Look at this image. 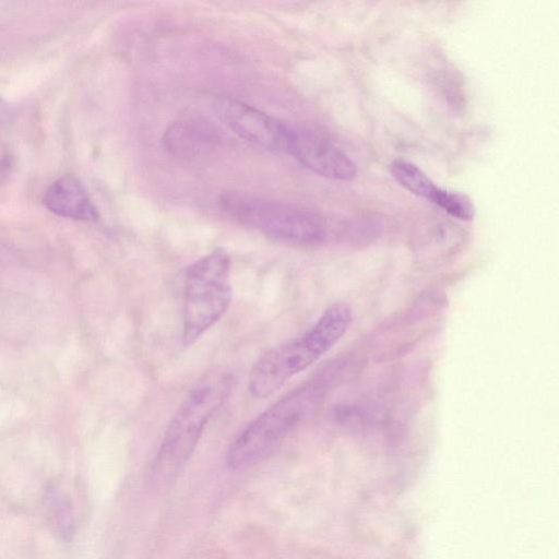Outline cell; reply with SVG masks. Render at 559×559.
I'll list each match as a JSON object with an SVG mask.
<instances>
[{
  "label": "cell",
  "instance_id": "cell-1",
  "mask_svg": "<svg viewBox=\"0 0 559 559\" xmlns=\"http://www.w3.org/2000/svg\"><path fill=\"white\" fill-rule=\"evenodd\" d=\"M233 377L224 370L204 374L171 417L151 467V481L164 487L175 480L192 456L210 419L224 405Z\"/></svg>",
  "mask_w": 559,
  "mask_h": 559
},
{
  "label": "cell",
  "instance_id": "cell-2",
  "mask_svg": "<svg viewBox=\"0 0 559 559\" xmlns=\"http://www.w3.org/2000/svg\"><path fill=\"white\" fill-rule=\"evenodd\" d=\"M352 319L348 305L334 304L307 331L265 352L249 372L250 394L261 400L274 394L328 353L346 333Z\"/></svg>",
  "mask_w": 559,
  "mask_h": 559
},
{
  "label": "cell",
  "instance_id": "cell-3",
  "mask_svg": "<svg viewBox=\"0 0 559 559\" xmlns=\"http://www.w3.org/2000/svg\"><path fill=\"white\" fill-rule=\"evenodd\" d=\"M331 377L322 374L297 386L251 420L229 445L226 463L243 469L263 461L322 404Z\"/></svg>",
  "mask_w": 559,
  "mask_h": 559
},
{
  "label": "cell",
  "instance_id": "cell-4",
  "mask_svg": "<svg viewBox=\"0 0 559 559\" xmlns=\"http://www.w3.org/2000/svg\"><path fill=\"white\" fill-rule=\"evenodd\" d=\"M230 257L215 248L187 269L182 342L190 346L213 326L231 301Z\"/></svg>",
  "mask_w": 559,
  "mask_h": 559
},
{
  "label": "cell",
  "instance_id": "cell-5",
  "mask_svg": "<svg viewBox=\"0 0 559 559\" xmlns=\"http://www.w3.org/2000/svg\"><path fill=\"white\" fill-rule=\"evenodd\" d=\"M219 206L237 222L276 240L316 245L326 237V225L320 216L286 203L227 192L219 198Z\"/></svg>",
  "mask_w": 559,
  "mask_h": 559
},
{
  "label": "cell",
  "instance_id": "cell-6",
  "mask_svg": "<svg viewBox=\"0 0 559 559\" xmlns=\"http://www.w3.org/2000/svg\"><path fill=\"white\" fill-rule=\"evenodd\" d=\"M216 117L243 140L267 151L287 154L290 126L229 97L213 102Z\"/></svg>",
  "mask_w": 559,
  "mask_h": 559
},
{
  "label": "cell",
  "instance_id": "cell-7",
  "mask_svg": "<svg viewBox=\"0 0 559 559\" xmlns=\"http://www.w3.org/2000/svg\"><path fill=\"white\" fill-rule=\"evenodd\" d=\"M287 154L310 171L334 180H352L357 173L353 159L316 131L290 127Z\"/></svg>",
  "mask_w": 559,
  "mask_h": 559
},
{
  "label": "cell",
  "instance_id": "cell-8",
  "mask_svg": "<svg viewBox=\"0 0 559 559\" xmlns=\"http://www.w3.org/2000/svg\"><path fill=\"white\" fill-rule=\"evenodd\" d=\"M221 141L219 130L201 116H185L168 126L164 147L177 157L193 158L212 152Z\"/></svg>",
  "mask_w": 559,
  "mask_h": 559
},
{
  "label": "cell",
  "instance_id": "cell-9",
  "mask_svg": "<svg viewBox=\"0 0 559 559\" xmlns=\"http://www.w3.org/2000/svg\"><path fill=\"white\" fill-rule=\"evenodd\" d=\"M45 206L56 215L83 222H94L98 212L82 183L72 175L55 180L44 194Z\"/></svg>",
  "mask_w": 559,
  "mask_h": 559
},
{
  "label": "cell",
  "instance_id": "cell-10",
  "mask_svg": "<svg viewBox=\"0 0 559 559\" xmlns=\"http://www.w3.org/2000/svg\"><path fill=\"white\" fill-rule=\"evenodd\" d=\"M393 178L407 191L435 202L441 188L426 175L418 166L405 160L395 159L390 165Z\"/></svg>",
  "mask_w": 559,
  "mask_h": 559
},
{
  "label": "cell",
  "instance_id": "cell-11",
  "mask_svg": "<svg viewBox=\"0 0 559 559\" xmlns=\"http://www.w3.org/2000/svg\"><path fill=\"white\" fill-rule=\"evenodd\" d=\"M433 203L451 216L462 221H469L475 215L473 201L467 195L459 192L441 188Z\"/></svg>",
  "mask_w": 559,
  "mask_h": 559
},
{
  "label": "cell",
  "instance_id": "cell-12",
  "mask_svg": "<svg viewBox=\"0 0 559 559\" xmlns=\"http://www.w3.org/2000/svg\"><path fill=\"white\" fill-rule=\"evenodd\" d=\"M8 116V106L7 104L0 98V126L4 122Z\"/></svg>",
  "mask_w": 559,
  "mask_h": 559
}]
</instances>
